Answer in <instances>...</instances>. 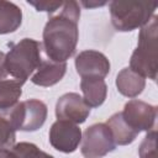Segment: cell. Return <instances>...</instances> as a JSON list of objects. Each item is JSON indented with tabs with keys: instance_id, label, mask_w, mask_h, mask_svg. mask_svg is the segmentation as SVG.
I'll return each instance as SVG.
<instances>
[{
	"instance_id": "obj_1",
	"label": "cell",
	"mask_w": 158,
	"mask_h": 158,
	"mask_svg": "<svg viewBox=\"0 0 158 158\" xmlns=\"http://www.w3.org/2000/svg\"><path fill=\"white\" fill-rule=\"evenodd\" d=\"M79 19L77 1H63L58 11L49 16L42 33V49L47 59L63 63L74 54L79 40Z\"/></svg>"
},
{
	"instance_id": "obj_2",
	"label": "cell",
	"mask_w": 158,
	"mask_h": 158,
	"mask_svg": "<svg viewBox=\"0 0 158 158\" xmlns=\"http://www.w3.org/2000/svg\"><path fill=\"white\" fill-rule=\"evenodd\" d=\"M42 59V43L33 38H22L11 44L5 54V68L12 80L23 85L40 67Z\"/></svg>"
},
{
	"instance_id": "obj_3",
	"label": "cell",
	"mask_w": 158,
	"mask_h": 158,
	"mask_svg": "<svg viewBox=\"0 0 158 158\" xmlns=\"http://www.w3.org/2000/svg\"><path fill=\"white\" fill-rule=\"evenodd\" d=\"M158 23L157 16L152 19L139 30L138 43L130 58V67L133 72L142 75L144 79H157L158 70V54H157V40H158Z\"/></svg>"
},
{
	"instance_id": "obj_4",
	"label": "cell",
	"mask_w": 158,
	"mask_h": 158,
	"mask_svg": "<svg viewBox=\"0 0 158 158\" xmlns=\"http://www.w3.org/2000/svg\"><path fill=\"white\" fill-rule=\"evenodd\" d=\"M109 6L111 25L120 32H130L143 27L157 9V4L153 1L136 0H114Z\"/></svg>"
},
{
	"instance_id": "obj_5",
	"label": "cell",
	"mask_w": 158,
	"mask_h": 158,
	"mask_svg": "<svg viewBox=\"0 0 158 158\" xmlns=\"http://www.w3.org/2000/svg\"><path fill=\"white\" fill-rule=\"evenodd\" d=\"M7 116L17 131L33 132L40 130L47 118V105L38 99H28L17 102L14 107L6 110Z\"/></svg>"
},
{
	"instance_id": "obj_6",
	"label": "cell",
	"mask_w": 158,
	"mask_h": 158,
	"mask_svg": "<svg viewBox=\"0 0 158 158\" xmlns=\"http://www.w3.org/2000/svg\"><path fill=\"white\" fill-rule=\"evenodd\" d=\"M80 142V152L85 158H101L116 148L109 126L102 122L89 126L81 133Z\"/></svg>"
},
{
	"instance_id": "obj_7",
	"label": "cell",
	"mask_w": 158,
	"mask_h": 158,
	"mask_svg": "<svg viewBox=\"0 0 158 158\" xmlns=\"http://www.w3.org/2000/svg\"><path fill=\"white\" fill-rule=\"evenodd\" d=\"M121 114L130 127L137 133L141 131L148 132L156 128L157 107L154 105L138 99H132L125 104Z\"/></svg>"
},
{
	"instance_id": "obj_8",
	"label": "cell",
	"mask_w": 158,
	"mask_h": 158,
	"mask_svg": "<svg viewBox=\"0 0 158 158\" xmlns=\"http://www.w3.org/2000/svg\"><path fill=\"white\" fill-rule=\"evenodd\" d=\"M48 139L54 149L63 153H73L81 141V130L75 123L57 120L49 128Z\"/></svg>"
},
{
	"instance_id": "obj_9",
	"label": "cell",
	"mask_w": 158,
	"mask_h": 158,
	"mask_svg": "<svg viewBox=\"0 0 158 158\" xmlns=\"http://www.w3.org/2000/svg\"><path fill=\"white\" fill-rule=\"evenodd\" d=\"M90 115V107L78 93L63 94L56 104V116L58 120L72 123H83Z\"/></svg>"
},
{
	"instance_id": "obj_10",
	"label": "cell",
	"mask_w": 158,
	"mask_h": 158,
	"mask_svg": "<svg viewBox=\"0 0 158 158\" xmlns=\"http://www.w3.org/2000/svg\"><path fill=\"white\" fill-rule=\"evenodd\" d=\"M75 70L81 78H101L110 73V62L107 57L94 49L81 51L75 57Z\"/></svg>"
},
{
	"instance_id": "obj_11",
	"label": "cell",
	"mask_w": 158,
	"mask_h": 158,
	"mask_svg": "<svg viewBox=\"0 0 158 158\" xmlns=\"http://www.w3.org/2000/svg\"><path fill=\"white\" fill-rule=\"evenodd\" d=\"M67 72V62L57 63L49 59H42V63L31 75V81L38 86H52L60 81Z\"/></svg>"
},
{
	"instance_id": "obj_12",
	"label": "cell",
	"mask_w": 158,
	"mask_h": 158,
	"mask_svg": "<svg viewBox=\"0 0 158 158\" xmlns=\"http://www.w3.org/2000/svg\"><path fill=\"white\" fill-rule=\"evenodd\" d=\"M146 86V79L131 68H123L116 77V88L118 93L126 98L138 96Z\"/></svg>"
},
{
	"instance_id": "obj_13",
	"label": "cell",
	"mask_w": 158,
	"mask_h": 158,
	"mask_svg": "<svg viewBox=\"0 0 158 158\" xmlns=\"http://www.w3.org/2000/svg\"><path fill=\"white\" fill-rule=\"evenodd\" d=\"M80 89L83 99L89 107H99L107 95V85L101 78H81Z\"/></svg>"
},
{
	"instance_id": "obj_14",
	"label": "cell",
	"mask_w": 158,
	"mask_h": 158,
	"mask_svg": "<svg viewBox=\"0 0 158 158\" xmlns=\"http://www.w3.org/2000/svg\"><path fill=\"white\" fill-rule=\"evenodd\" d=\"M106 125L109 126V128L111 131V135L114 137V141H115L116 146H127V144L132 143L136 139L137 135H138L125 121L121 111L115 112L114 115H111L107 118Z\"/></svg>"
},
{
	"instance_id": "obj_15",
	"label": "cell",
	"mask_w": 158,
	"mask_h": 158,
	"mask_svg": "<svg viewBox=\"0 0 158 158\" xmlns=\"http://www.w3.org/2000/svg\"><path fill=\"white\" fill-rule=\"evenodd\" d=\"M22 23V10L11 1L0 0V35L15 32Z\"/></svg>"
},
{
	"instance_id": "obj_16",
	"label": "cell",
	"mask_w": 158,
	"mask_h": 158,
	"mask_svg": "<svg viewBox=\"0 0 158 158\" xmlns=\"http://www.w3.org/2000/svg\"><path fill=\"white\" fill-rule=\"evenodd\" d=\"M21 86V83L12 79L0 83V110H9L19 102L22 95Z\"/></svg>"
},
{
	"instance_id": "obj_17",
	"label": "cell",
	"mask_w": 158,
	"mask_h": 158,
	"mask_svg": "<svg viewBox=\"0 0 158 158\" xmlns=\"http://www.w3.org/2000/svg\"><path fill=\"white\" fill-rule=\"evenodd\" d=\"M16 130L14 128L6 110H0V151L10 149L15 146Z\"/></svg>"
},
{
	"instance_id": "obj_18",
	"label": "cell",
	"mask_w": 158,
	"mask_h": 158,
	"mask_svg": "<svg viewBox=\"0 0 158 158\" xmlns=\"http://www.w3.org/2000/svg\"><path fill=\"white\" fill-rule=\"evenodd\" d=\"M11 149L19 156V158H54L53 156L41 151L35 143L30 142L16 143Z\"/></svg>"
},
{
	"instance_id": "obj_19",
	"label": "cell",
	"mask_w": 158,
	"mask_h": 158,
	"mask_svg": "<svg viewBox=\"0 0 158 158\" xmlns=\"http://www.w3.org/2000/svg\"><path fill=\"white\" fill-rule=\"evenodd\" d=\"M157 131L156 128L147 132L143 141L139 144L138 154L139 158H157Z\"/></svg>"
},
{
	"instance_id": "obj_20",
	"label": "cell",
	"mask_w": 158,
	"mask_h": 158,
	"mask_svg": "<svg viewBox=\"0 0 158 158\" xmlns=\"http://www.w3.org/2000/svg\"><path fill=\"white\" fill-rule=\"evenodd\" d=\"M28 5H32L37 11H44L47 14H54L58 11V9L62 6L63 1H33L27 0Z\"/></svg>"
},
{
	"instance_id": "obj_21",
	"label": "cell",
	"mask_w": 158,
	"mask_h": 158,
	"mask_svg": "<svg viewBox=\"0 0 158 158\" xmlns=\"http://www.w3.org/2000/svg\"><path fill=\"white\" fill-rule=\"evenodd\" d=\"M7 79H11V78L9 77L6 68H5V53L0 51V83Z\"/></svg>"
},
{
	"instance_id": "obj_22",
	"label": "cell",
	"mask_w": 158,
	"mask_h": 158,
	"mask_svg": "<svg viewBox=\"0 0 158 158\" xmlns=\"http://www.w3.org/2000/svg\"><path fill=\"white\" fill-rule=\"evenodd\" d=\"M80 4L85 7V9H93V7H100V6H104L107 4V1H80Z\"/></svg>"
},
{
	"instance_id": "obj_23",
	"label": "cell",
	"mask_w": 158,
	"mask_h": 158,
	"mask_svg": "<svg viewBox=\"0 0 158 158\" xmlns=\"http://www.w3.org/2000/svg\"><path fill=\"white\" fill-rule=\"evenodd\" d=\"M0 158H19V156L12 149H2L0 151Z\"/></svg>"
}]
</instances>
